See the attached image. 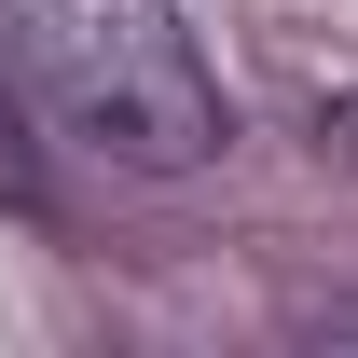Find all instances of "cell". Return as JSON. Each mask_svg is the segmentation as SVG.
<instances>
[{
  "label": "cell",
  "instance_id": "cell-1",
  "mask_svg": "<svg viewBox=\"0 0 358 358\" xmlns=\"http://www.w3.org/2000/svg\"><path fill=\"white\" fill-rule=\"evenodd\" d=\"M0 28H14V55L42 69V96L96 152H124L152 179L221 152V83L193 69L166 0H0Z\"/></svg>",
  "mask_w": 358,
  "mask_h": 358
},
{
  "label": "cell",
  "instance_id": "cell-2",
  "mask_svg": "<svg viewBox=\"0 0 358 358\" xmlns=\"http://www.w3.org/2000/svg\"><path fill=\"white\" fill-rule=\"evenodd\" d=\"M0 207H42V152H28V124H14V96H0Z\"/></svg>",
  "mask_w": 358,
  "mask_h": 358
},
{
  "label": "cell",
  "instance_id": "cell-3",
  "mask_svg": "<svg viewBox=\"0 0 358 358\" xmlns=\"http://www.w3.org/2000/svg\"><path fill=\"white\" fill-rule=\"evenodd\" d=\"M317 152H331V166H358V83L331 96V110H317Z\"/></svg>",
  "mask_w": 358,
  "mask_h": 358
},
{
  "label": "cell",
  "instance_id": "cell-4",
  "mask_svg": "<svg viewBox=\"0 0 358 358\" xmlns=\"http://www.w3.org/2000/svg\"><path fill=\"white\" fill-rule=\"evenodd\" d=\"M331 331H345V345H358V303H331Z\"/></svg>",
  "mask_w": 358,
  "mask_h": 358
}]
</instances>
